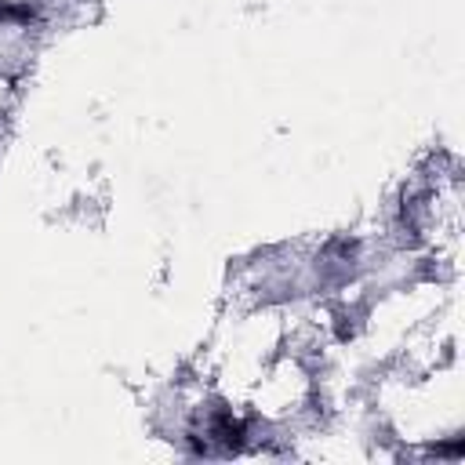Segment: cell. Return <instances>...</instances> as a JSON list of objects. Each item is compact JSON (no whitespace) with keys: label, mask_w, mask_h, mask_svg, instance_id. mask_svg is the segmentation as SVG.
I'll return each instance as SVG.
<instances>
[{"label":"cell","mask_w":465,"mask_h":465,"mask_svg":"<svg viewBox=\"0 0 465 465\" xmlns=\"http://www.w3.org/2000/svg\"><path fill=\"white\" fill-rule=\"evenodd\" d=\"M0 18H18V22H29L33 18V7L29 4H0Z\"/></svg>","instance_id":"obj_1"}]
</instances>
